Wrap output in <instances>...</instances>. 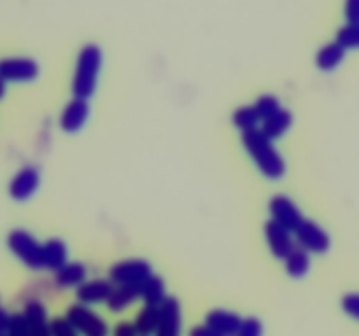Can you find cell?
<instances>
[{"mask_svg": "<svg viewBox=\"0 0 359 336\" xmlns=\"http://www.w3.org/2000/svg\"><path fill=\"white\" fill-rule=\"evenodd\" d=\"M69 251L67 245L58 238H51L46 244H42V259H44V268L51 272H58L63 265H67Z\"/></svg>", "mask_w": 359, "mask_h": 336, "instance_id": "obj_17", "label": "cell"}, {"mask_svg": "<svg viewBox=\"0 0 359 336\" xmlns=\"http://www.w3.org/2000/svg\"><path fill=\"white\" fill-rule=\"evenodd\" d=\"M270 216H272L273 220H277L279 224H283L284 227L294 233L298 227L304 223V216H302L300 209L291 202L287 196L284 195H276L269 203Z\"/></svg>", "mask_w": 359, "mask_h": 336, "instance_id": "obj_8", "label": "cell"}, {"mask_svg": "<svg viewBox=\"0 0 359 336\" xmlns=\"http://www.w3.org/2000/svg\"><path fill=\"white\" fill-rule=\"evenodd\" d=\"M88 114H90V107H88V100L83 98H74L63 108L62 115H60V126L63 132L74 133L79 132L83 125L86 122Z\"/></svg>", "mask_w": 359, "mask_h": 336, "instance_id": "obj_11", "label": "cell"}, {"mask_svg": "<svg viewBox=\"0 0 359 336\" xmlns=\"http://www.w3.org/2000/svg\"><path fill=\"white\" fill-rule=\"evenodd\" d=\"M11 326V314H7L4 308H0V335H7Z\"/></svg>", "mask_w": 359, "mask_h": 336, "instance_id": "obj_34", "label": "cell"}, {"mask_svg": "<svg viewBox=\"0 0 359 336\" xmlns=\"http://www.w3.org/2000/svg\"><path fill=\"white\" fill-rule=\"evenodd\" d=\"M205 322L210 328L216 329L217 332H221L223 336H237L238 329L242 328L244 318H242L241 315L233 314V312L217 308V310H212L207 314Z\"/></svg>", "mask_w": 359, "mask_h": 336, "instance_id": "obj_14", "label": "cell"}, {"mask_svg": "<svg viewBox=\"0 0 359 336\" xmlns=\"http://www.w3.org/2000/svg\"><path fill=\"white\" fill-rule=\"evenodd\" d=\"M344 14L347 23H359V0H346Z\"/></svg>", "mask_w": 359, "mask_h": 336, "instance_id": "obj_31", "label": "cell"}, {"mask_svg": "<svg viewBox=\"0 0 359 336\" xmlns=\"http://www.w3.org/2000/svg\"><path fill=\"white\" fill-rule=\"evenodd\" d=\"M291 122H293V114L287 108H280V111H277L276 114L263 121L262 132L270 140H277L290 130Z\"/></svg>", "mask_w": 359, "mask_h": 336, "instance_id": "obj_20", "label": "cell"}, {"mask_svg": "<svg viewBox=\"0 0 359 336\" xmlns=\"http://www.w3.org/2000/svg\"><path fill=\"white\" fill-rule=\"evenodd\" d=\"M342 308L349 317L359 321V294L358 293L346 294V296L342 298Z\"/></svg>", "mask_w": 359, "mask_h": 336, "instance_id": "obj_30", "label": "cell"}, {"mask_svg": "<svg viewBox=\"0 0 359 336\" xmlns=\"http://www.w3.org/2000/svg\"><path fill=\"white\" fill-rule=\"evenodd\" d=\"M346 51L347 49L342 48L337 41L330 42V44L323 46L318 51V55H316V65L321 70H325V72H332L346 58Z\"/></svg>", "mask_w": 359, "mask_h": 336, "instance_id": "obj_19", "label": "cell"}, {"mask_svg": "<svg viewBox=\"0 0 359 336\" xmlns=\"http://www.w3.org/2000/svg\"><path fill=\"white\" fill-rule=\"evenodd\" d=\"M231 121H233V125L237 126L242 133H245L252 132V130H258L256 126L262 121V118H259V114L256 112L255 105H244V107H238L237 111L233 112Z\"/></svg>", "mask_w": 359, "mask_h": 336, "instance_id": "obj_24", "label": "cell"}, {"mask_svg": "<svg viewBox=\"0 0 359 336\" xmlns=\"http://www.w3.org/2000/svg\"><path fill=\"white\" fill-rule=\"evenodd\" d=\"M39 65L32 58L0 59V77L6 83H30L37 79Z\"/></svg>", "mask_w": 359, "mask_h": 336, "instance_id": "obj_6", "label": "cell"}, {"mask_svg": "<svg viewBox=\"0 0 359 336\" xmlns=\"http://www.w3.org/2000/svg\"><path fill=\"white\" fill-rule=\"evenodd\" d=\"M255 108L259 114V118H262V121H265V119H269L270 115H273L283 107H280L279 104V98H276L273 94H262V97L256 100Z\"/></svg>", "mask_w": 359, "mask_h": 336, "instance_id": "obj_26", "label": "cell"}, {"mask_svg": "<svg viewBox=\"0 0 359 336\" xmlns=\"http://www.w3.org/2000/svg\"><path fill=\"white\" fill-rule=\"evenodd\" d=\"M242 144L265 177L273 178V181L283 177L284 172H286V163H284L279 150L273 147L272 140L265 136L262 130L242 133Z\"/></svg>", "mask_w": 359, "mask_h": 336, "instance_id": "obj_1", "label": "cell"}, {"mask_svg": "<svg viewBox=\"0 0 359 336\" xmlns=\"http://www.w3.org/2000/svg\"><path fill=\"white\" fill-rule=\"evenodd\" d=\"M39 186H41V174H39L37 168L34 167H25L18 172L13 177L9 184V195L11 198L16 200V202H25L30 196H34V192L37 191Z\"/></svg>", "mask_w": 359, "mask_h": 336, "instance_id": "obj_10", "label": "cell"}, {"mask_svg": "<svg viewBox=\"0 0 359 336\" xmlns=\"http://www.w3.org/2000/svg\"><path fill=\"white\" fill-rule=\"evenodd\" d=\"M7 245H9L11 252H13V254L30 270L44 268L42 245L39 244V241L34 238V234H30L28 231L25 230L11 231L9 237H7Z\"/></svg>", "mask_w": 359, "mask_h": 336, "instance_id": "obj_3", "label": "cell"}, {"mask_svg": "<svg viewBox=\"0 0 359 336\" xmlns=\"http://www.w3.org/2000/svg\"><path fill=\"white\" fill-rule=\"evenodd\" d=\"M4 94H6V80L0 77V98H4Z\"/></svg>", "mask_w": 359, "mask_h": 336, "instance_id": "obj_35", "label": "cell"}, {"mask_svg": "<svg viewBox=\"0 0 359 336\" xmlns=\"http://www.w3.org/2000/svg\"><path fill=\"white\" fill-rule=\"evenodd\" d=\"M151 275H153L151 265L144 259H126V261H119L109 268V280L118 286L144 282Z\"/></svg>", "mask_w": 359, "mask_h": 336, "instance_id": "obj_5", "label": "cell"}, {"mask_svg": "<svg viewBox=\"0 0 359 336\" xmlns=\"http://www.w3.org/2000/svg\"><path fill=\"white\" fill-rule=\"evenodd\" d=\"M167 294H165V284L158 275H151L149 279L144 280L142 287V300L146 304H156L160 307L165 301Z\"/></svg>", "mask_w": 359, "mask_h": 336, "instance_id": "obj_23", "label": "cell"}, {"mask_svg": "<svg viewBox=\"0 0 359 336\" xmlns=\"http://www.w3.org/2000/svg\"><path fill=\"white\" fill-rule=\"evenodd\" d=\"M188 336H223V335L217 332L214 328H210L209 324H203V326H195V328H191V331H189Z\"/></svg>", "mask_w": 359, "mask_h": 336, "instance_id": "obj_33", "label": "cell"}, {"mask_svg": "<svg viewBox=\"0 0 359 336\" xmlns=\"http://www.w3.org/2000/svg\"><path fill=\"white\" fill-rule=\"evenodd\" d=\"M112 290H114V286H112L111 280L95 279L81 284L76 290V296L79 303L97 304L102 303V301H107L111 298Z\"/></svg>", "mask_w": 359, "mask_h": 336, "instance_id": "obj_12", "label": "cell"}, {"mask_svg": "<svg viewBox=\"0 0 359 336\" xmlns=\"http://www.w3.org/2000/svg\"><path fill=\"white\" fill-rule=\"evenodd\" d=\"M49 328H51V336H77V329L74 328L67 317H56L49 321Z\"/></svg>", "mask_w": 359, "mask_h": 336, "instance_id": "obj_27", "label": "cell"}, {"mask_svg": "<svg viewBox=\"0 0 359 336\" xmlns=\"http://www.w3.org/2000/svg\"><path fill=\"white\" fill-rule=\"evenodd\" d=\"M7 336H30V326L23 314L11 315V326Z\"/></svg>", "mask_w": 359, "mask_h": 336, "instance_id": "obj_28", "label": "cell"}, {"mask_svg": "<svg viewBox=\"0 0 359 336\" xmlns=\"http://www.w3.org/2000/svg\"><path fill=\"white\" fill-rule=\"evenodd\" d=\"M294 233H297V240L300 247L305 248L307 252L325 254V252H328L330 245H332L330 234L314 220H304Z\"/></svg>", "mask_w": 359, "mask_h": 336, "instance_id": "obj_7", "label": "cell"}, {"mask_svg": "<svg viewBox=\"0 0 359 336\" xmlns=\"http://www.w3.org/2000/svg\"><path fill=\"white\" fill-rule=\"evenodd\" d=\"M237 336H263V324L259 318L248 317L242 322V328L238 329Z\"/></svg>", "mask_w": 359, "mask_h": 336, "instance_id": "obj_29", "label": "cell"}, {"mask_svg": "<svg viewBox=\"0 0 359 336\" xmlns=\"http://www.w3.org/2000/svg\"><path fill=\"white\" fill-rule=\"evenodd\" d=\"M135 328L139 336H153L156 335L158 329L161 324V304H146V307L140 310V314L135 318Z\"/></svg>", "mask_w": 359, "mask_h": 336, "instance_id": "obj_18", "label": "cell"}, {"mask_svg": "<svg viewBox=\"0 0 359 336\" xmlns=\"http://www.w3.org/2000/svg\"><path fill=\"white\" fill-rule=\"evenodd\" d=\"M142 287H144V282L126 284V286L114 287L111 298L107 300L109 310L121 312L125 310V308H128L130 304L135 303L139 298H142Z\"/></svg>", "mask_w": 359, "mask_h": 336, "instance_id": "obj_16", "label": "cell"}, {"mask_svg": "<svg viewBox=\"0 0 359 336\" xmlns=\"http://www.w3.org/2000/svg\"><path fill=\"white\" fill-rule=\"evenodd\" d=\"M67 318L83 336H107L109 326L100 315L88 308V304L76 303L67 308Z\"/></svg>", "mask_w": 359, "mask_h": 336, "instance_id": "obj_4", "label": "cell"}, {"mask_svg": "<svg viewBox=\"0 0 359 336\" xmlns=\"http://www.w3.org/2000/svg\"><path fill=\"white\" fill-rule=\"evenodd\" d=\"M265 238L269 241L270 252L277 259H286L294 248L291 231L273 219L265 223Z\"/></svg>", "mask_w": 359, "mask_h": 336, "instance_id": "obj_9", "label": "cell"}, {"mask_svg": "<svg viewBox=\"0 0 359 336\" xmlns=\"http://www.w3.org/2000/svg\"><path fill=\"white\" fill-rule=\"evenodd\" d=\"M0 336H7V335H0Z\"/></svg>", "mask_w": 359, "mask_h": 336, "instance_id": "obj_36", "label": "cell"}, {"mask_svg": "<svg viewBox=\"0 0 359 336\" xmlns=\"http://www.w3.org/2000/svg\"><path fill=\"white\" fill-rule=\"evenodd\" d=\"M55 280L60 287H79L86 282V266L81 262H67L55 272Z\"/></svg>", "mask_w": 359, "mask_h": 336, "instance_id": "obj_21", "label": "cell"}, {"mask_svg": "<svg viewBox=\"0 0 359 336\" xmlns=\"http://www.w3.org/2000/svg\"><path fill=\"white\" fill-rule=\"evenodd\" d=\"M114 336H139V332L133 322L123 321L114 328Z\"/></svg>", "mask_w": 359, "mask_h": 336, "instance_id": "obj_32", "label": "cell"}, {"mask_svg": "<svg viewBox=\"0 0 359 336\" xmlns=\"http://www.w3.org/2000/svg\"><path fill=\"white\" fill-rule=\"evenodd\" d=\"M286 272L287 275L293 276V279H300L305 273L309 272V266H311V258H309V252L302 247H294L291 251V254L286 259Z\"/></svg>", "mask_w": 359, "mask_h": 336, "instance_id": "obj_22", "label": "cell"}, {"mask_svg": "<svg viewBox=\"0 0 359 336\" xmlns=\"http://www.w3.org/2000/svg\"><path fill=\"white\" fill-rule=\"evenodd\" d=\"M102 66V51L98 46L86 44L77 55L76 70L72 79V94L74 98L88 100L93 97L97 90L98 72Z\"/></svg>", "mask_w": 359, "mask_h": 336, "instance_id": "obj_2", "label": "cell"}, {"mask_svg": "<svg viewBox=\"0 0 359 336\" xmlns=\"http://www.w3.org/2000/svg\"><path fill=\"white\" fill-rule=\"evenodd\" d=\"M337 42L346 49H359V23H347L337 31Z\"/></svg>", "mask_w": 359, "mask_h": 336, "instance_id": "obj_25", "label": "cell"}, {"mask_svg": "<svg viewBox=\"0 0 359 336\" xmlns=\"http://www.w3.org/2000/svg\"><path fill=\"white\" fill-rule=\"evenodd\" d=\"M23 315L27 317L28 326H30V336H51L48 312H46V307L41 301H28L25 304Z\"/></svg>", "mask_w": 359, "mask_h": 336, "instance_id": "obj_15", "label": "cell"}, {"mask_svg": "<svg viewBox=\"0 0 359 336\" xmlns=\"http://www.w3.org/2000/svg\"><path fill=\"white\" fill-rule=\"evenodd\" d=\"M181 304L175 298L167 296L161 303V324L156 336H181Z\"/></svg>", "mask_w": 359, "mask_h": 336, "instance_id": "obj_13", "label": "cell"}]
</instances>
